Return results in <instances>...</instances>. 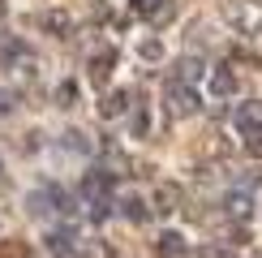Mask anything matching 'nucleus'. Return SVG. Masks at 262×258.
<instances>
[{"mask_svg": "<svg viewBox=\"0 0 262 258\" xmlns=\"http://www.w3.org/2000/svg\"><path fill=\"white\" fill-rule=\"evenodd\" d=\"M177 198H181L177 185H159V189H155V211H163V215L177 211Z\"/></svg>", "mask_w": 262, "mask_h": 258, "instance_id": "1", "label": "nucleus"}, {"mask_svg": "<svg viewBox=\"0 0 262 258\" xmlns=\"http://www.w3.org/2000/svg\"><path fill=\"white\" fill-rule=\"evenodd\" d=\"M138 9H142L150 22H168V17H172V5H168V0H142Z\"/></svg>", "mask_w": 262, "mask_h": 258, "instance_id": "2", "label": "nucleus"}, {"mask_svg": "<svg viewBox=\"0 0 262 258\" xmlns=\"http://www.w3.org/2000/svg\"><path fill=\"white\" fill-rule=\"evenodd\" d=\"M168 99H172V112H193V107H198L193 91H181V86H172V91H168Z\"/></svg>", "mask_w": 262, "mask_h": 258, "instance_id": "3", "label": "nucleus"}, {"mask_svg": "<svg viewBox=\"0 0 262 258\" xmlns=\"http://www.w3.org/2000/svg\"><path fill=\"white\" fill-rule=\"evenodd\" d=\"M112 60H116V52H99V56H91V78H95V82H107Z\"/></svg>", "mask_w": 262, "mask_h": 258, "instance_id": "4", "label": "nucleus"}, {"mask_svg": "<svg viewBox=\"0 0 262 258\" xmlns=\"http://www.w3.org/2000/svg\"><path fill=\"white\" fill-rule=\"evenodd\" d=\"M236 125H241V129H254V125H262V103H245L241 112H236Z\"/></svg>", "mask_w": 262, "mask_h": 258, "instance_id": "5", "label": "nucleus"}, {"mask_svg": "<svg viewBox=\"0 0 262 258\" xmlns=\"http://www.w3.org/2000/svg\"><path fill=\"white\" fill-rule=\"evenodd\" d=\"M107 185H112V177H107V172H91V177H86V181H82V189H86V193H91V198H95V193H103Z\"/></svg>", "mask_w": 262, "mask_h": 258, "instance_id": "6", "label": "nucleus"}, {"mask_svg": "<svg viewBox=\"0 0 262 258\" xmlns=\"http://www.w3.org/2000/svg\"><path fill=\"white\" fill-rule=\"evenodd\" d=\"M73 258H112V250L107 245H99V241H91V245H78V250H69Z\"/></svg>", "mask_w": 262, "mask_h": 258, "instance_id": "7", "label": "nucleus"}, {"mask_svg": "<svg viewBox=\"0 0 262 258\" xmlns=\"http://www.w3.org/2000/svg\"><path fill=\"white\" fill-rule=\"evenodd\" d=\"M39 22H43V26H48V30H60V35H64V30H69V17H64V13H56V9H52V13H43Z\"/></svg>", "mask_w": 262, "mask_h": 258, "instance_id": "8", "label": "nucleus"}, {"mask_svg": "<svg viewBox=\"0 0 262 258\" xmlns=\"http://www.w3.org/2000/svg\"><path fill=\"white\" fill-rule=\"evenodd\" d=\"M116 112H125V91H116V95L103 99V116H116Z\"/></svg>", "mask_w": 262, "mask_h": 258, "instance_id": "9", "label": "nucleus"}, {"mask_svg": "<svg viewBox=\"0 0 262 258\" xmlns=\"http://www.w3.org/2000/svg\"><path fill=\"white\" fill-rule=\"evenodd\" d=\"M159 250H163V254H181V236H177V232H168V236H163V245H159Z\"/></svg>", "mask_w": 262, "mask_h": 258, "instance_id": "10", "label": "nucleus"}, {"mask_svg": "<svg viewBox=\"0 0 262 258\" xmlns=\"http://www.w3.org/2000/svg\"><path fill=\"white\" fill-rule=\"evenodd\" d=\"M232 73H215V91H220V95H228V91H232Z\"/></svg>", "mask_w": 262, "mask_h": 258, "instance_id": "11", "label": "nucleus"}, {"mask_svg": "<svg viewBox=\"0 0 262 258\" xmlns=\"http://www.w3.org/2000/svg\"><path fill=\"white\" fill-rule=\"evenodd\" d=\"M73 95H78V86H73V82H64L60 91H56V99H60L64 107H69V103H73Z\"/></svg>", "mask_w": 262, "mask_h": 258, "instance_id": "12", "label": "nucleus"}, {"mask_svg": "<svg viewBox=\"0 0 262 258\" xmlns=\"http://www.w3.org/2000/svg\"><path fill=\"white\" fill-rule=\"evenodd\" d=\"M125 215H129V220H142L146 211H142V202H138V198H129V202H125Z\"/></svg>", "mask_w": 262, "mask_h": 258, "instance_id": "13", "label": "nucleus"}, {"mask_svg": "<svg viewBox=\"0 0 262 258\" xmlns=\"http://www.w3.org/2000/svg\"><path fill=\"white\" fill-rule=\"evenodd\" d=\"M5 13H9V9H5V0H0V17H5Z\"/></svg>", "mask_w": 262, "mask_h": 258, "instance_id": "14", "label": "nucleus"}]
</instances>
